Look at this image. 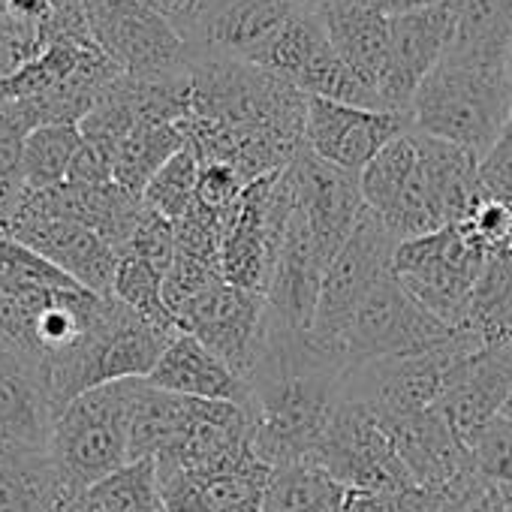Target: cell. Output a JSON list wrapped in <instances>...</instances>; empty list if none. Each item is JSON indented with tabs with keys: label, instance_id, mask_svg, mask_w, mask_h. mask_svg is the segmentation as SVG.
I'll return each mask as SVG.
<instances>
[{
	"label": "cell",
	"instance_id": "obj_11",
	"mask_svg": "<svg viewBox=\"0 0 512 512\" xmlns=\"http://www.w3.org/2000/svg\"><path fill=\"white\" fill-rule=\"evenodd\" d=\"M398 244L401 241L392 235V229L365 205L353 235L338 250V256L332 260V266L323 278L320 305H317V317L311 326V338L323 350L338 356V341H341L353 311L386 275H392Z\"/></svg>",
	"mask_w": 512,
	"mask_h": 512
},
{
	"label": "cell",
	"instance_id": "obj_24",
	"mask_svg": "<svg viewBox=\"0 0 512 512\" xmlns=\"http://www.w3.org/2000/svg\"><path fill=\"white\" fill-rule=\"evenodd\" d=\"M151 386L184 395V398H199V401H232V404H247V386L241 377H235L202 341L193 335L181 332L169 341L163 350L157 368L148 377Z\"/></svg>",
	"mask_w": 512,
	"mask_h": 512
},
{
	"label": "cell",
	"instance_id": "obj_38",
	"mask_svg": "<svg viewBox=\"0 0 512 512\" xmlns=\"http://www.w3.org/2000/svg\"><path fill=\"white\" fill-rule=\"evenodd\" d=\"M157 485H160L163 512H217L205 485L184 467L157 464Z\"/></svg>",
	"mask_w": 512,
	"mask_h": 512
},
{
	"label": "cell",
	"instance_id": "obj_2",
	"mask_svg": "<svg viewBox=\"0 0 512 512\" xmlns=\"http://www.w3.org/2000/svg\"><path fill=\"white\" fill-rule=\"evenodd\" d=\"M347 365L311 332L284 326L269 308V329L244 380L253 452L275 470L308 461L344 401Z\"/></svg>",
	"mask_w": 512,
	"mask_h": 512
},
{
	"label": "cell",
	"instance_id": "obj_47",
	"mask_svg": "<svg viewBox=\"0 0 512 512\" xmlns=\"http://www.w3.org/2000/svg\"><path fill=\"white\" fill-rule=\"evenodd\" d=\"M506 76H509V88H512V37H509V46H506Z\"/></svg>",
	"mask_w": 512,
	"mask_h": 512
},
{
	"label": "cell",
	"instance_id": "obj_35",
	"mask_svg": "<svg viewBox=\"0 0 512 512\" xmlns=\"http://www.w3.org/2000/svg\"><path fill=\"white\" fill-rule=\"evenodd\" d=\"M70 281L73 278H67L52 263H46L37 250L16 241L13 235L0 232V287L4 290H37V287H58Z\"/></svg>",
	"mask_w": 512,
	"mask_h": 512
},
{
	"label": "cell",
	"instance_id": "obj_32",
	"mask_svg": "<svg viewBox=\"0 0 512 512\" xmlns=\"http://www.w3.org/2000/svg\"><path fill=\"white\" fill-rule=\"evenodd\" d=\"M163 281H166V275H160L154 266L136 260V256H130V253H121L112 296L118 302H124L133 314H139L145 323H151L154 329L175 338V335H181V326H178L172 308L166 305Z\"/></svg>",
	"mask_w": 512,
	"mask_h": 512
},
{
	"label": "cell",
	"instance_id": "obj_27",
	"mask_svg": "<svg viewBox=\"0 0 512 512\" xmlns=\"http://www.w3.org/2000/svg\"><path fill=\"white\" fill-rule=\"evenodd\" d=\"M187 148L184 124H160V121H142L118 148L112 163V178L127 193L142 196L148 181L181 151Z\"/></svg>",
	"mask_w": 512,
	"mask_h": 512
},
{
	"label": "cell",
	"instance_id": "obj_19",
	"mask_svg": "<svg viewBox=\"0 0 512 512\" xmlns=\"http://www.w3.org/2000/svg\"><path fill=\"white\" fill-rule=\"evenodd\" d=\"M329 266L332 263L323 253L314 229L308 226V220L302 217V211L293 202L284 247H281L278 266H275V275H272V284L266 293L272 314L284 326H290L296 332H311L317 305H320L323 278H326Z\"/></svg>",
	"mask_w": 512,
	"mask_h": 512
},
{
	"label": "cell",
	"instance_id": "obj_33",
	"mask_svg": "<svg viewBox=\"0 0 512 512\" xmlns=\"http://www.w3.org/2000/svg\"><path fill=\"white\" fill-rule=\"evenodd\" d=\"M413 169H416V136H413V130H407L404 136L389 142L359 175L365 205L377 217H386L395 208V202L401 199Z\"/></svg>",
	"mask_w": 512,
	"mask_h": 512
},
{
	"label": "cell",
	"instance_id": "obj_40",
	"mask_svg": "<svg viewBox=\"0 0 512 512\" xmlns=\"http://www.w3.org/2000/svg\"><path fill=\"white\" fill-rule=\"evenodd\" d=\"M479 184L488 199H497L512 208V115L497 142L479 160Z\"/></svg>",
	"mask_w": 512,
	"mask_h": 512
},
{
	"label": "cell",
	"instance_id": "obj_25",
	"mask_svg": "<svg viewBox=\"0 0 512 512\" xmlns=\"http://www.w3.org/2000/svg\"><path fill=\"white\" fill-rule=\"evenodd\" d=\"M199 398H184L136 380L130 407V461L172 452L193 425Z\"/></svg>",
	"mask_w": 512,
	"mask_h": 512
},
{
	"label": "cell",
	"instance_id": "obj_50",
	"mask_svg": "<svg viewBox=\"0 0 512 512\" xmlns=\"http://www.w3.org/2000/svg\"><path fill=\"white\" fill-rule=\"evenodd\" d=\"M64 512H67V509H64Z\"/></svg>",
	"mask_w": 512,
	"mask_h": 512
},
{
	"label": "cell",
	"instance_id": "obj_1",
	"mask_svg": "<svg viewBox=\"0 0 512 512\" xmlns=\"http://www.w3.org/2000/svg\"><path fill=\"white\" fill-rule=\"evenodd\" d=\"M190 142L205 163L263 175L305 148L308 97L235 58H190Z\"/></svg>",
	"mask_w": 512,
	"mask_h": 512
},
{
	"label": "cell",
	"instance_id": "obj_5",
	"mask_svg": "<svg viewBox=\"0 0 512 512\" xmlns=\"http://www.w3.org/2000/svg\"><path fill=\"white\" fill-rule=\"evenodd\" d=\"M133 386L136 380H121L91 389L58 413L49 458L73 500L130 464Z\"/></svg>",
	"mask_w": 512,
	"mask_h": 512
},
{
	"label": "cell",
	"instance_id": "obj_36",
	"mask_svg": "<svg viewBox=\"0 0 512 512\" xmlns=\"http://www.w3.org/2000/svg\"><path fill=\"white\" fill-rule=\"evenodd\" d=\"M470 455L476 473L485 479L488 488L512 491V419L503 413L494 416L473 440Z\"/></svg>",
	"mask_w": 512,
	"mask_h": 512
},
{
	"label": "cell",
	"instance_id": "obj_23",
	"mask_svg": "<svg viewBox=\"0 0 512 512\" xmlns=\"http://www.w3.org/2000/svg\"><path fill=\"white\" fill-rule=\"evenodd\" d=\"M323 25L338 58L368 88L374 106L386 112L380 88L389 67V16L362 0H332L323 10Z\"/></svg>",
	"mask_w": 512,
	"mask_h": 512
},
{
	"label": "cell",
	"instance_id": "obj_4",
	"mask_svg": "<svg viewBox=\"0 0 512 512\" xmlns=\"http://www.w3.org/2000/svg\"><path fill=\"white\" fill-rule=\"evenodd\" d=\"M169 341L172 335L154 329L112 296L106 314L91 326V332L73 350L46 362L55 410L61 413L73 398L109 383L148 380Z\"/></svg>",
	"mask_w": 512,
	"mask_h": 512
},
{
	"label": "cell",
	"instance_id": "obj_6",
	"mask_svg": "<svg viewBox=\"0 0 512 512\" xmlns=\"http://www.w3.org/2000/svg\"><path fill=\"white\" fill-rule=\"evenodd\" d=\"M485 344L455 329V335L431 350L365 362L347 371L344 398L368 404L380 419L413 416L440 404L461 365Z\"/></svg>",
	"mask_w": 512,
	"mask_h": 512
},
{
	"label": "cell",
	"instance_id": "obj_45",
	"mask_svg": "<svg viewBox=\"0 0 512 512\" xmlns=\"http://www.w3.org/2000/svg\"><path fill=\"white\" fill-rule=\"evenodd\" d=\"M293 4L299 7V10H308V13H323L332 0H293Z\"/></svg>",
	"mask_w": 512,
	"mask_h": 512
},
{
	"label": "cell",
	"instance_id": "obj_15",
	"mask_svg": "<svg viewBox=\"0 0 512 512\" xmlns=\"http://www.w3.org/2000/svg\"><path fill=\"white\" fill-rule=\"evenodd\" d=\"M407 130H413L410 115L308 97L305 148L344 172L362 175L365 166Z\"/></svg>",
	"mask_w": 512,
	"mask_h": 512
},
{
	"label": "cell",
	"instance_id": "obj_9",
	"mask_svg": "<svg viewBox=\"0 0 512 512\" xmlns=\"http://www.w3.org/2000/svg\"><path fill=\"white\" fill-rule=\"evenodd\" d=\"M455 329L440 323L431 311H425L392 275H386L353 311L341 341L338 356L347 371L365 362L410 356L431 350L449 341Z\"/></svg>",
	"mask_w": 512,
	"mask_h": 512
},
{
	"label": "cell",
	"instance_id": "obj_13",
	"mask_svg": "<svg viewBox=\"0 0 512 512\" xmlns=\"http://www.w3.org/2000/svg\"><path fill=\"white\" fill-rule=\"evenodd\" d=\"M311 461L347 491H401L413 485L380 416L368 404L350 398L341 401Z\"/></svg>",
	"mask_w": 512,
	"mask_h": 512
},
{
	"label": "cell",
	"instance_id": "obj_44",
	"mask_svg": "<svg viewBox=\"0 0 512 512\" xmlns=\"http://www.w3.org/2000/svg\"><path fill=\"white\" fill-rule=\"evenodd\" d=\"M464 512H497V509H494V500H491V488H488V491H485L473 506H467Z\"/></svg>",
	"mask_w": 512,
	"mask_h": 512
},
{
	"label": "cell",
	"instance_id": "obj_46",
	"mask_svg": "<svg viewBox=\"0 0 512 512\" xmlns=\"http://www.w3.org/2000/svg\"><path fill=\"white\" fill-rule=\"evenodd\" d=\"M4 311H7V293L0 287V347L7 350V341H4Z\"/></svg>",
	"mask_w": 512,
	"mask_h": 512
},
{
	"label": "cell",
	"instance_id": "obj_30",
	"mask_svg": "<svg viewBox=\"0 0 512 512\" xmlns=\"http://www.w3.org/2000/svg\"><path fill=\"white\" fill-rule=\"evenodd\" d=\"M79 148H82L79 124H43V127H37L28 136L25 157H22V175H25L28 196L64 184Z\"/></svg>",
	"mask_w": 512,
	"mask_h": 512
},
{
	"label": "cell",
	"instance_id": "obj_7",
	"mask_svg": "<svg viewBox=\"0 0 512 512\" xmlns=\"http://www.w3.org/2000/svg\"><path fill=\"white\" fill-rule=\"evenodd\" d=\"M485 266L488 250L461 223H455L431 235L401 241L392 272L425 311L449 329H461Z\"/></svg>",
	"mask_w": 512,
	"mask_h": 512
},
{
	"label": "cell",
	"instance_id": "obj_3",
	"mask_svg": "<svg viewBox=\"0 0 512 512\" xmlns=\"http://www.w3.org/2000/svg\"><path fill=\"white\" fill-rule=\"evenodd\" d=\"M506 46L509 37H455L413 97V130L482 160L512 115Z\"/></svg>",
	"mask_w": 512,
	"mask_h": 512
},
{
	"label": "cell",
	"instance_id": "obj_39",
	"mask_svg": "<svg viewBox=\"0 0 512 512\" xmlns=\"http://www.w3.org/2000/svg\"><path fill=\"white\" fill-rule=\"evenodd\" d=\"M247 190L244 178L223 163H199V184H196V202L214 214L232 217L238 208L241 193Z\"/></svg>",
	"mask_w": 512,
	"mask_h": 512
},
{
	"label": "cell",
	"instance_id": "obj_20",
	"mask_svg": "<svg viewBox=\"0 0 512 512\" xmlns=\"http://www.w3.org/2000/svg\"><path fill=\"white\" fill-rule=\"evenodd\" d=\"M58 410L46 365L22 350L0 347V437L16 449L49 452Z\"/></svg>",
	"mask_w": 512,
	"mask_h": 512
},
{
	"label": "cell",
	"instance_id": "obj_22",
	"mask_svg": "<svg viewBox=\"0 0 512 512\" xmlns=\"http://www.w3.org/2000/svg\"><path fill=\"white\" fill-rule=\"evenodd\" d=\"M512 395V344L482 347L473 353L452 386L440 398L437 410L452 425V431L470 446V440L503 413Z\"/></svg>",
	"mask_w": 512,
	"mask_h": 512
},
{
	"label": "cell",
	"instance_id": "obj_42",
	"mask_svg": "<svg viewBox=\"0 0 512 512\" xmlns=\"http://www.w3.org/2000/svg\"><path fill=\"white\" fill-rule=\"evenodd\" d=\"M362 4L380 10L383 16H404V13H416V10H428V7L449 4V0H362Z\"/></svg>",
	"mask_w": 512,
	"mask_h": 512
},
{
	"label": "cell",
	"instance_id": "obj_34",
	"mask_svg": "<svg viewBox=\"0 0 512 512\" xmlns=\"http://www.w3.org/2000/svg\"><path fill=\"white\" fill-rule=\"evenodd\" d=\"M196 184H199V157L187 145L148 181L142 202L151 211L178 223L196 202Z\"/></svg>",
	"mask_w": 512,
	"mask_h": 512
},
{
	"label": "cell",
	"instance_id": "obj_49",
	"mask_svg": "<svg viewBox=\"0 0 512 512\" xmlns=\"http://www.w3.org/2000/svg\"><path fill=\"white\" fill-rule=\"evenodd\" d=\"M0 449H4V437H0Z\"/></svg>",
	"mask_w": 512,
	"mask_h": 512
},
{
	"label": "cell",
	"instance_id": "obj_26",
	"mask_svg": "<svg viewBox=\"0 0 512 512\" xmlns=\"http://www.w3.org/2000/svg\"><path fill=\"white\" fill-rule=\"evenodd\" d=\"M73 503L49 452L0 449V512H64Z\"/></svg>",
	"mask_w": 512,
	"mask_h": 512
},
{
	"label": "cell",
	"instance_id": "obj_17",
	"mask_svg": "<svg viewBox=\"0 0 512 512\" xmlns=\"http://www.w3.org/2000/svg\"><path fill=\"white\" fill-rule=\"evenodd\" d=\"M287 178L293 187L296 208L314 229L323 253L332 263L338 250L353 235V229L365 211L359 175L344 172V169L320 160L314 151L302 148L296 154V160L287 166Z\"/></svg>",
	"mask_w": 512,
	"mask_h": 512
},
{
	"label": "cell",
	"instance_id": "obj_10",
	"mask_svg": "<svg viewBox=\"0 0 512 512\" xmlns=\"http://www.w3.org/2000/svg\"><path fill=\"white\" fill-rule=\"evenodd\" d=\"M94 43L121 73L160 79L190 73V52L178 28L142 0H85Z\"/></svg>",
	"mask_w": 512,
	"mask_h": 512
},
{
	"label": "cell",
	"instance_id": "obj_28",
	"mask_svg": "<svg viewBox=\"0 0 512 512\" xmlns=\"http://www.w3.org/2000/svg\"><path fill=\"white\" fill-rule=\"evenodd\" d=\"M347 494L350 491L311 458L293 461L272 473L263 512H341Z\"/></svg>",
	"mask_w": 512,
	"mask_h": 512
},
{
	"label": "cell",
	"instance_id": "obj_43",
	"mask_svg": "<svg viewBox=\"0 0 512 512\" xmlns=\"http://www.w3.org/2000/svg\"><path fill=\"white\" fill-rule=\"evenodd\" d=\"M491 500H494V509L497 512H512V491L491 488Z\"/></svg>",
	"mask_w": 512,
	"mask_h": 512
},
{
	"label": "cell",
	"instance_id": "obj_12",
	"mask_svg": "<svg viewBox=\"0 0 512 512\" xmlns=\"http://www.w3.org/2000/svg\"><path fill=\"white\" fill-rule=\"evenodd\" d=\"M299 13L293 0H196L181 37L190 58H235L263 67Z\"/></svg>",
	"mask_w": 512,
	"mask_h": 512
},
{
	"label": "cell",
	"instance_id": "obj_29",
	"mask_svg": "<svg viewBox=\"0 0 512 512\" xmlns=\"http://www.w3.org/2000/svg\"><path fill=\"white\" fill-rule=\"evenodd\" d=\"M67 512H163L154 458L130 461L82 491Z\"/></svg>",
	"mask_w": 512,
	"mask_h": 512
},
{
	"label": "cell",
	"instance_id": "obj_31",
	"mask_svg": "<svg viewBox=\"0 0 512 512\" xmlns=\"http://www.w3.org/2000/svg\"><path fill=\"white\" fill-rule=\"evenodd\" d=\"M272 473L275 467L250 449L238 461L226 464L211 476H202L199 482L211 494L217 512H263Z\"/></svg>",
	"mask_w": 512,
	"mask_h": 512
},
{
	"label": "cell",
	"instance_id": "obj_21",
	"mask_svg": "<svg viewBox=\"0 0 512 512\" xmlns=\"http://www.w3.org/2000/svg\"><path fill=\"white\" fill-rule=\"evenodd\" d=\"M380 422L386 425L395 455L410 473L413 485L437 488L476 470L470 446L452 431V425L443 419L437 407L413 416L380 419Z\"/></svg>",
	"mask_w": 512,
	"mask_h": 512
},
{
	"label": "cell",
	"instance_id": "obj_41",
	"mask_svg": "<svg viewBox=\"0 0 512 512\" xmlns=\"http://www.w3.org/2000/svg\"><path fill=\"white\" fill-rule=\"evenodd\" d=\"M25 64H28V55L19 43V34H16L4 4H0V79L19 73Z\"/></svg>",
	"mask_w": 512,
	"mask_h": 512
},
{
	"label": "cell",
	"instance_id": "obj_37",
	"mask_svg": "<svg viewBox=\"0 0 512 512\" xmlns=\"http://www.w3.org/2000/svg\"><path fill=\"white\" fill-rule=\"evenodd\" d=\"M121 253H130L136 260L154 266L160 275H166L172 266V256H175V223L145 205L142 220Z\"/></svg>",
	"mask_w": 512,
	"mask_h": 512
},
{
	"label": "cell",
	"instance_id": "obj_8",
	"mask_svg": "<svg viewBox=\"0 0 512 512\" xmlns=\"http://www.w3.org/2000/svg\"><path fill=\"white\" fill-rule=\"evenodd\" d=\"M293 214V187L287 169L247 184L223 238V281L250 293H269L287 223Z\"/></svg>",
	"mask_w": 512,
	"mask_h": 512
},
{
	"label": "cell",
	"instance_id": "obj_14",
	"mask_svg": "<svg viewBox=\"0 0 512 512\" xmlns=\"http://www.w3.org/2000/svg\"><path fill=\"white\" fill-rule=\"evenodd\" d=\"M181 332L202 341L235 377L247 380L269 329V302L235 284H214L178 311Z\"/></svg>",
	"mask_w": 512,
	"mask_h": 512
},
{
	"label": "cell",
	"instance_id": "obj_18",
	"mask_svg": "<svg viewBox=\"0 0 512 512\" xmlns=\"http://www.w3.org/2000/svg\"><path fill=\"white\" fill-rule=\"evenodd\" d=\"M0 232L37 250L46 263H52L58 272H64L85 290L112 296L121 256L94 229L61 217L16 214Z\"/></svg>",
	"mask_w": 512,
	"mask_h": 512
},
{
	"label": "cell",
	"instance_id": "obj_48",
	"mask_svg": "<svg viewBox=\"0 0 512 512\" xmlns=\"http://www.w3.org/2000/svg\"><path fill=\"white\" fill-rule=\"evenodd\" d=\"M503 416L512 419V395H509V401H506V407H503Z\"/></svg>",
	"mask_w": 512,
	"mask_h": 512
},
{
	"label": "cell",
	"instance_id": "obj_16",
	"mask_svg": "<svg viewBox=\"0 0 512 512\" xmlns=\"http://www.w3.org/2000/svg\"><path fill=\"white\" fill-rule=\"evenodd\" d=\"M455 40L452 0L440 7L389 16V67L380 88L386 112L410 115L413 97Z\"/></svg>",
	"mask_w": 512,
	"mask_h": 512
}]
</instances>
